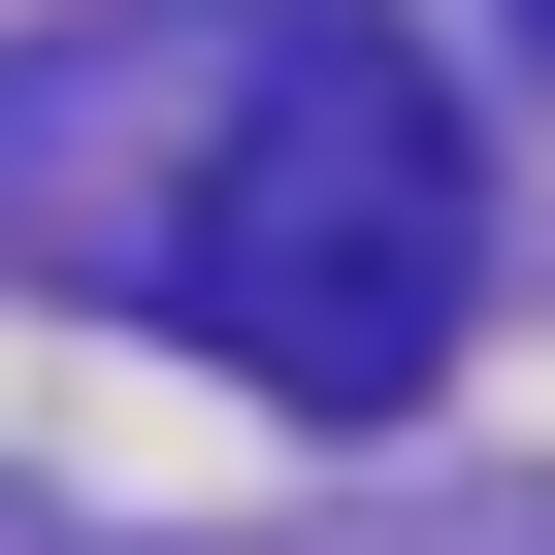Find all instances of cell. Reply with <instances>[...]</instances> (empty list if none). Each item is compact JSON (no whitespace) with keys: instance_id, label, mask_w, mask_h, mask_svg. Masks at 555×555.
I'll return each instance as SVG.
<instances>
[{"instance_id":"cell-1","label":"cell","mask_w":555,"mask_h":555,"mask_svg":"<svg viewBox=\"0 0 555 555\" xmlns=\"http://www.w3.org/2000/svg\"><path fill=\"white\" fill-rule=\"evenodd\" d=\"M0 196H34V261H131L295 425H392L490 295V164L360 0H164V34L0 66Z\"/></svg>"}]
</instances>
